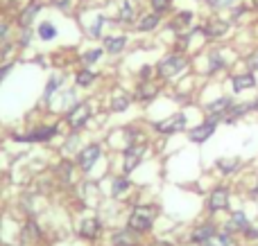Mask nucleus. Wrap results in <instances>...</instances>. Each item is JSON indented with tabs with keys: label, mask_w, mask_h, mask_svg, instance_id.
<instances>
[{
	"label": "nucleus",
	"mask_w": 258,
	"mask_h": 246,
	"mask_svg": "<svg viewBox=\"0 0 258 246\" xmlns=\"http://www.w3.org/2000/svg\"><path fill=\"white\" fill-rule=\"evenodd\" d=\"M186 68H188V59L183 57V54L172 52L156 63V75H159L161 79H172V77H177L179 72H183Z\"/></svg>",
	"instance_id": "obj_1"
},
{
	"label": "nucleus",
	"mask_w": 258,
	"mask_h": 246,
	"mask_svg": "<svg viewBox=\"0 0 258 246\" xmlns=\"http://www.w3.org/2000/svg\"><path fill=\"white\" fill-rule=\"evenodd\" d=\"M156 219V208L154 206H136L129 215V228L134 233H147Z\"/></svg>",
	"instance_id": "obj_2"
},
{
	"label": "nucleus",
	"mask_w": 258,
	"mask_h": 246,
	"mask_svg": "<svg viewBox=\"0 0 258 246\" xmlns=\"http://www.w3.org/2000/svg\"><path fill=\"white\" fill-rule=\"evenodd\" d=\"M41 9H43V3H41V0H30L25 7L18 9V12H16V27H18V32L34 30V18L41 14Z\"/></svg>",
	"instance_id": "obj_3"
},
{
	"label": "nucleus",
	"mask_w": 258,
	"mask_h": 246,
	"mask_svg": "<svg viewBox=\"0 0 258 246\" xmlns=\"http://www.w3.org/2000/svg\"><path fill=\"white\" fill-rule=\"evenodd\" d=\"M91 104L89 102H77L73 108H68V113H66V125L71 127L73 131H80V129H84L86 125H89V120H91Z\"/></svg>",
	"instance_id": "obj_4"
},
{
	"label": "nucleus",
	"mask_w": 258,
	"mask_h": 246,
	"mask_svg": "<svg viewBox=\"0 0 258 246\" xmlns=\"http://www.w3.org/2000/svg\"><path fill=\"white\" fill-rule=\"evenodd\" d=\"M57 134H59V129L54 125H43V127L32 129L30 134H25V136H14V140H18V143H48V140H52Z\"/></svg>",
	"instance_id": "obj_5"
},
{
	"label": "nucleus",
	"mask_w": 258,
	"mask_h": 246,
	"mask_svg": "<svg viewBox=\"0 0 258 246\" xmlns=\"http://www.w3.org/2000/svg\"><path fill=\"white\" fill-rule=\"evenodd\" d=\"M143 156H145V145H129L122 152V174H132L138 165H141Z\"/></svg>",
	"instance_id": "obj_6"
},
{
	"label": "nucleus",
	"mask_w": 258,
	"mask_h": 246,
	"mask_svg": "<svg viewBox=\"0 0 258 246\" xmlns=\"http://www.w3.org/2000/svg\"><path fill=\"white\" fill-rule=\"evenodd\" d=\"M34 32H36V39H39L41 43H52V41L59 39V25L54 18H43V21H39L34 27Z\"/></svg>",
	"instance_id": "obj_7"
},
{
	"label": "nucleus",
	"mask_w": 258,
	"mask_h": 246,
	"mask_svg": "<svg viewBox=\"0 0 258 246\" xmlns=\"http://www.w3.org/2000/svg\"><path fill=\"white\" fill-rule=\"evenodd\" d=\"M154 129L159 131V134H163V136L179 134V131L186 129V115H183V113H174V115H170V117H165V120L156 122Z\"/></svg>",
	"instance_id": "obj_8"
},
{
	"label": "nucleus",
	"mask_w": 258,
	"mask_h": 246,
	"mask_svg": "<svg viewBox=\"0 0 258 246\" xmlns=\"http://www.w3.org/2000/svg\"><path fill=\"white\" fill-rule=\"evenodd\" d=\"M100 156H102V149H100V145H86L84 149L80 152V156H77V165H80V170L89 172L93 170V165L100 161Z\"/></svg>",
	"instance_id": "obj_9"
},
{
	"label": "nucleus",
	"mask_w": 258,
	"mask_h": 246,
	"mask_svg": "<svg viewBox=\"0 0 258 246\" xmlns=\"http://www.w3.org/2000/svg\"><path fill=\"white\" fill-rule=\"evenodd\" d=\"M127 43H129V39L125 34H107V36H102V50L107 54H111V57L125 52Z\"/></svg>",
	"instance_id": "obj_10"
},
{
	"label": "nucleus",
	"mask_w": 258,
	"mask_h": 246,
	"mask_svg": "<svg viewBox=\"0 0 258 246\" xmlns=\"http://www.w3.org/2000/svg\"><path fill=\"white\" fill-rule=\"evenodd\" d=\"M116 21L122 23V25H132V23L138 21V5H136V0H120Z\"/></svg>",
	"instance_id": "obj_11"
},
{
	"label": "nucleus",
	"mask_w": 258,
	"mask_h": 246,
	"mask_svg": "<svg viewBox=\"0 0 258 246\" xmlns=\"http://www.w3.org/2000/svg\"><path fill=\"white\" fill-rule=\"evenodd\" d=\"M215 125H218V122L211 120V117H209V120H206L204 125H200V127H195V129L188 131V138H190L192 143H206V140H209L211 136H213Z\"/></svg>",
	"instance_id": "obj_12"
},
{
	"label": "nucleus",
	"mask_w": 258,
	"mask_h": 246,
	"mask_svg": "<svg viewBox=\"0 0 258 246\" xmlns=\"http://www.w3.org/2000/svg\"><path fill=\"white\" fill-rule=\"evenodd\" d=\"M227 206H229V190L227 188H215L209 197V210L218 212V210H224Z\"/></svg>",
	"instance_id": "obj_13"
},
{
	"label": "nucleus",
	"mask_w": 258,
	"mask_h": 246,
	"mask_svg": "<svg viewBox=\"0 0 258 246\" xmlns=\"http://www.w3.org/2000/svg\"><path fill=\"white\" fill-rule=\"evenodd\" d=\"M159 23H161L159 14H154V12L143 14V16H138V21H136V30L143 32V34H147V32H154L156 27H159Z\"/></svg>",
	"instance_id": "obj_14"
},
{
	"label": "nucleus",
	"mask_w": 258,
	"mask_h": 246,
	"mask_svg": "<svg viewBox=\"0 0 258 246\" xmlns=\"http://www.w3.org/2000/svg\"><path fill=\"white\" fill-rule=\"evenodd\" d=\"M229 108H231V99H229V97H220V99H215V102H211L209 106H206V111L211 113V120L218 122L220 117L227 115Z\"/></svg>",
	"instance_id": "obj_15"
},
{
	"label": "nucleus",
	"mask_w": 258,
	"mask_h": 246,
	"mask_svg": "<svg viewBox=\"0 0 258 246\" xmlns=\"http://www.w3.org/2000/svg\"><path fill=\"white\" fill-rule=\"evenodd\" d=\"M109 23V18L104 16V14H95L93 16V23H91L89 27H86V36H89V39H102L104 36V25H107Z\"/></svg>",
	"instance_id": "obj_16"
},
{
	"label": "nucleus",
	"mask_w": 258,
	"mask_h": 246,
	"mask_svg": "<svg viewBox=\"0 0 258 246\" xmlns=\"http://www.w3.org/2000/svg\"><path fill=\"white\" fill-rule=\"evenodd\" d=\"M156 93H159V84H154L152 79L141 81L138 88H136V97L141 99V102H150V99H154Z\"/></svg>",
	"instance_id": "obj_17"
},
{
	"label": "nucleus",
	"mask_w": 258,
	"mask_h": 246,
	"mask_svg": "<svg viewBox=\"0 0 258 246\" xmlns=\"http://www.w3.org/2000/svg\"><path fill=\"white\" fill-rule=\"evenodd\" d=\"M95 81H98V72L91 70V68H80V70L75 72V84L80 86V88H91Z\"/></svg>",
	"instance_id": "obj_18"
},
{
	"label": "nucleus",
	"mask_w": 258,
	"mask_h": 246,
	"mask_svg": "<svg viewBox=\"0 0 258 246\" xmlns=\"http://www.w3.org/2000/svg\"><path fill=\"white\" fill-rule=\"evenodd\" d=\"M98 233H100V221L95 219V217H89V219L82 221L80 235L84 239H95V237H98Z\"/></svg>",
	"instance_id": "obj_19"
},
{
	"label": "nucleus",
	"mask_w": 258,
	"mask_h": 246,
	"mask_svg": "<svg viewBox=\"0 0 258 246\" xmlns=\"http://www.w3.org/2000/svg\"><path fill=\"white\" fill-rule=\"evenodd\" d=\"M227 30H229V25L224 21H218V18L202 25V34H206V36H222V34H227Z\"/></svg>",
	"instance_id": "obj_20"
},
{
	"label": "nucleus",
	"mask_w": 258,
	"mask_h": 246,
	"mask_svg": "<svg viewBox=\"0 0 258 246\" xmlns=\"http://www.w3.org/2000/svg\"><path fill=\"white\" fill-rule=\"evenodd\" d=\"M111 242H113V246H136L138 237L132 228H127V230H118V233H113Z\"/></svg>",
	"instance_id": "obj_21"
},
{
	"label": "nucleus",
	"mask_w": 258,
	"mask_h": 246,
	"mask_svg": "<svg viewBox=\"0 0 258 246\" xmlns=\"http://www.w3.org/2000/svg\"><path fill=\"white\" fill-rule=\"evenodd\" d=\"M102 54H104V50H102V48L84 50V52H82V57H80V63H82L84 68H91L93 63H98L100 59H102Z\"/></svg>",
	"instance_id": "obj_22"
},
{
	"label": "nucleus",
	"mask_w": 258,
	"mask_h": 246,
	"mask_svg": "<svg viewBox=\"0 0 258 246\" xmlns=\"http://www.w3.org/2000/svg\"><path fill=\"white\" fill-rule=\"evenodd\" d=\"M213 233H218V230H215V226L202 224V226H197V228L192 230V237H190V239H192V242H197V244H204Z\"/></svg>",
	"instance_id": "obj_23"
},
{
	"label": "nucleus",
	"mask_w": 258,
	"mask_h": 246,
	"mask_svg": "<svg viewBox=\"0 0 258 246\" xmlns=\"http://www.w3.org/2000/svg\"><path fill=\"white\" fill-rule=\"evenodd\" d=\"M254 86H256L254 75H238V77H233V90H236V93H242V90L254 88Z\"/></svg>",
	"instance_id": "obj_24"
},
{
	"label": "nucleus",
	"mask_w": 258,
	"mask_h": 246,
	"mask_svg": "<svg viewBox=\"0 0 258 246\" xmlns=\"http://www.w3.org/2000/svg\"><path fill=\"white\" fill-rule=\"evenodd\" d=\"M190 21H192V12H179L177 16L172 18L170 27H172V30H177V32H181V30H186V27L190 25Z\"/></svg>",
	"instance_id": "obj_25"
},
{
	"label": "nucleus",
	"mask_w": 258,
	"mask_h": 246,
	"mask_svg": "<svg viewBox=\"0 0 258 246\" xmlns=\"http://www.w3.org/2000/svg\"><path fill=\"white\" fill-rule=\"evenodd\" d=\"M249 228V219L245 212H233L231 221H229V230H247Z\"/></svg>",
	"instance_id": "obj_26"
},
{
	"label": "nucleus",
	"mask_w": 258,
	"mask_h": 246,
	"mask_svg": "<svg viewBox=\"0 0 258 246\" xmlns=\"http://www.w3.org/2000/svg\"><path fill=\"white\" fill-rule=\"evenodd\" d=\"M129 104H132V97L125 93H118L116 97L111 99V111L113 113H122V111H127L129 108Z\"/></svg>",
	"instance_id": "obj_27"
},
{
	"label": "nucleus",
	"mask_w": 258,
	"mask_h": 246,
	"mask_svg": "<svg viewBox=\"0 0 258 246\" xmlns=\"http://www.w3.org/2000/svg\"><path fill=\"white\" fill-rule=\"evenodd\" d=\"M61 81L63 79L59 75H54V77H50V79H48V84H45V90H43V99H45V102H50V97H52V95L59 90Z\"/></svg>",
	"instance_id": "obj_28"
},
{
	"label": "nucleus",
	"mask_w": 258,
	"mask_h": 246,
	"mask_svg": "<svg viewBox=\"0 0 258 246\" xmlns=\"http://www.w3.org/2000/svg\"><path fill=\"white\" fill-rule=\"evenodd\" d=\"M240 167V158H220L218 161V170L224 172V174H231Z\"/></svg>",
	"instance_id": "obj_29"
},
{
	"label": "nucleus",
	"mask_w": 258,
	"mask_h": 246,
	"mask_svg": "<svg viewBox=\"0 0 258 246\" xmlns=\"http://www.w3.org/2000/svg\"><path fill=\"white\" fill-rule=\"evenodd\" d=\"M202 246H231V237L227 233H213Z\"/></svg>",
	"instance_id": "obj_30"
},
{
	"label": "nucleus",
	"mask_w": 258,
	"mask_h": 246,
	"mask_svg": "<svg viewBox=\"0 0 258 246\" xmlns=\"http://www.w3.org/2000/svg\"><path fill=\"white\" fill-rule=\"evenodd\" d=\"M129 185H132V183H129V179H127L125 174H122V176H118V179L113 181L111 194H113V197H122V194H125L127 190H129Z\"/></svg>",
	"instance_id": "obj_31"
},
{
	"label": "nucleus",
	"mask_w": 258,
	"mask_h": 246,
	"mask_svg": "<svg viewBox=\"0 0 258 246\" xmlns=\"http://www.w3.org/2000/svg\"><path fill=\"white\" fill-rule=\"evenodd\" d=\"M150 7H152V12L161 16V14L170 12V7H172V0H150Z\"/></svg>",
	"instance_id": "obj_32"
},
{
	"label": "nucleus",
	"mask_w": 258,
	"mask_h": 246,
	"mask_svg": "<svg viewBox=\"0 0 258 246\" xmlns=\"http://www.w3.org/2000/svg\"><path fill=\"white\" fill-rule=\"evenodd\" d=\"M9 34H12V23L0 21V50H3V45L9 41Z\"/></svg>",
	"instance_id": "obj_33"
},
{
	"label": "nucleus",
	"mask_w": 258,
	"mask_h": 246,
	"mask_svg": "<svg viewBox=\"0 0 258 246\" xmlns=\"http://www.w3.org/2000/svg\"><path fill=\"white\" fill-rule=\"evenodd\" d=\"M52 5L59 9V12H63V14L73 12V0H52Z\"/></svg>",
	"instance_id": "obj_34"
},
{
	"label": "nucleus",
	"mask_w": 258,
	"mask_h": 246,
	"mask_svg": "<svg viewBox=\"0 0 258 246\" xmlns=\"http://www.w3.org/2000/svg\"><path fill=\"white\" fill-rule=\"evenodd\" d=\"M12 68H14V63H12V61H5L3 66H0V84H3L5 77H7L9 72H12Z\"/></svg>",
	"instance_id": "obj_35"
},
{
	"label": "nucleus",
	"mask_w": 258,
	"mask_h": 246,
	"mask_svg": "<svg viewBox=\"0 0 258 246\" xmlns=\"http://www.w3.org/2000/svg\"><path fill=\"white\" fill-rule=\"evenodd\" d=\"M206 3L211 7H229V5H233V0H206Z\"/></svg>",
	"instance_id": "obj_36"
},
{
	"label": "nucleus",
	"mask_w": 258,
	"mask_h": 246,
	"mask_svg": "<svg viewBox=\"0 0 258 246\" xmlns=\"http://www.w3.org/2000/svg\"><path fill=\"white\" fill-rule=\"evenodd\" d=\"M222 66H224V63H222V59H220V57H213V66L209 68V72H215V70H218V68H222Z\"/></svg>",
	"instance_id": "obj_37"
},
{
	"label": "nucleus",
	"mask_w": 258,
	"mask_h": 246,
	"mask_svg": "<svg viewBox=\"0 0 258 246\" xmlns=\"http://www.w3.org/2000/svg\"><path fill=\"white\" fill-rule=\"evenodd\" d=\"M249 66H251V68H258V50L249 57Z\"/></svg>",
	"instance_id": "obj_38"
},
{
	"label": "nucleus",
	"mask_w": 258,
	"mask_h": 246,
	"mask_svg": "<svg viewBox=\"0 0 258 246\" xmlns=\"http://www.w3.org/2000/svg\"><path fill=\"white\" fill-rule=\"evenodd\" d=\"M254 108H256V111H258V99H256V102H254Z\"/></svg>",
	"instance_id": "obj_39"
},
{
	"label": "nucleus",
	"mask_w": 258,
	"mask_h": 246,
	"mask_svg": "<svg viewBox=\"0 0 258 246\" xmlns=\"http://www.w3.org/2000/svg\"><path fill=\"white\" fill-rule=\"evenodd\" d=\"M254 7H258V0H254Z\"/></svg>",
	"instance_id": "obj_40"
},
{
	"label": "nucleus",
	"mask_w": 258,
	"mask_h": 246,
	"mask_svg": "<svg viewBox=\"0 0 258 246\" xmlns=\"http://www.w3.org/2000/svg\"><path fill=\"white\" fill-rule=\"evenodd\" d=\"M41 3H43V0H41ZM50 3H52V0H50Z\"/></svg>",
	"instance_id": "obj_41"
}]
</instances>
